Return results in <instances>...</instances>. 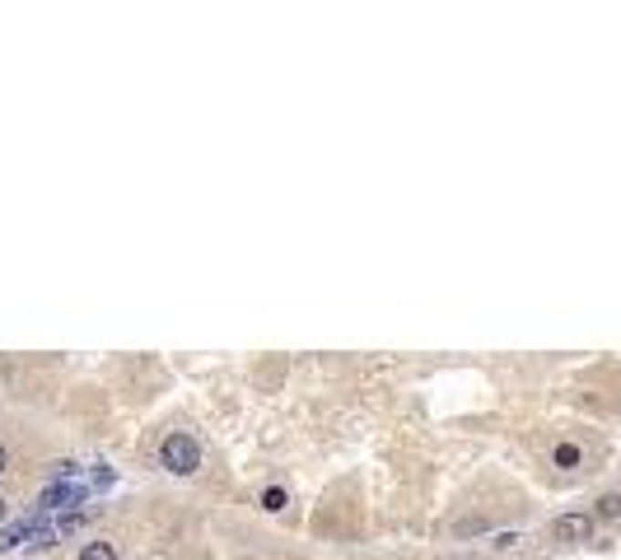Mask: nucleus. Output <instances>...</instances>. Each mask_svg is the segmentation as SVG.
I'll use <instances>...</instances> for the list:
<instances>
[{
	"mask_svg": "<svg viewBox=\"0 0 621 560\" xmlns=\"http://www.w3.org/2000/svg\"><path fill=\"white\" fill-rule=\"evenodd\" d=\"M80 560H118V546H112V542H89L80 551Z\"/></svg>",
	"mask_w": 621,
	"mask_h": 560,
	"instance_id": "nucleus-4",
	"label": "nucleus"
},
{
	"mask_svg": "<svg viewBox=\"0 0 621 560\" xmlns=\"http://www.w3.org/2000/svg\"><path fill=\"white\" fill-rule=\"evenodd\" d=\"M556 467H579V449L574 444H556Z\"/></svg>",
	"mask_w": 621,
	"mask_h": 560,
	"instance_id": "nucleus-6",
	"label": "nucleus"
},
{
	"mask_svg": "<svg viewBox=\"0 0 621 560\" xmlns=\"http://www.w3.org/2000/svg\"><path fill=\"white\" fill-rule=\"evenodd\" d=\"M5 462H10V453H5V449H0V472H5Z\"/></svg>",
	"mask_w": 621,
	"mask_h": 560,
	"instance_id": "nucleus-8",
	"label": "nucleus"
},
{
	"mask_svg": "<svg viewBox=\"0 0 621 560\" xmlns=\"http://www.w3.org/2000/svg\"><path fill=\"white\" fill-rule=\"evenodd\" d=\"M594 513H598V518H621V491H612V495H603Z\"/></svg>",
	"mask_w": 621,
	"mask_h": 560,
	"instance_id": "nucleus-5",
	"label": "nucleus"
},
{
	"mask_svg": "<svg viewBox=\"0 0 621 560\" xmlns=\"http://www.w3.org/2000/svg\"><path fill=\"white\" fill-rule=\"evenodd\" d=\"M0 524H5V500H0Z\"/></svg>",
	"mask_w": 621,
	"mask_h": 560,
	"instance_id": "nucleus-9",
	"label": "nucleus"
},
{
	"mask_svg": "<svg viewBox=\"0 0 621 560\" xmlns=\"http://www.w3.org/2000/svg\"><path fill=\"white\" fill-rule=\"evenodd\" d=\"M85 500V486H52L43 495V509H66V504H80Z\"/></svg>",
	"mask_w": 621,
	"mask_h": 560,
	"instance_id": "nucleus-3",
	"label": "nucleus"
},
{
	"mask_svg": "<svg viewBox=\"0 0 621 560\" xmlns=\"http://www.w3.org/2000/svg\"><path fill=\"white\" fill-rule=\"evenodd\" d=\"M160 462L173 472V476H191L202 467V444L191 434H182V430H173L164 444H160Z\"/></svg>",
	"mask_w": 621,
	"mask_h": 560,
	"instance_id": "nucleus-1",
	"label": "nucleus"
},
{
	"mask_svg": "<svg viewBox=\"0 0 621 560\" xmlns=\"http://www.w3.org/2000/svg\"><path fill=\"white\" fill-rule=\"evenodd\" d=\"M262 509H271V513H276V509H285V491H281V486H271V491L262 495Z\"/></svg>",
	"mask_w": 621,
	"mask_h": 560,
	"instance_id": "nucleus-7",
	"label": "nucleus"
},
{
	"mask_svg": "<svg viewBox=\"0 0 621 560\" xmlns=\"http://www.w3.org/2000/svg\"><path fill=\"white\" fill-rule=\"evenodd\" d=\"M462 560H472V555H462Z\"/></svg>",
	"mask_w": 621,
	"mask_h": 560,
	"instance_id": "nucleus-10",
	"label": "nucleus"
},
{
	"mask_svg": "<svg viewBox=\"0 0 621 560\" xmlns=\"http://www.w3.org/2000/svg\"><path fill=\"white\" fill-rule=\"evenodd\" d=\"M589 533H594V518L589 513H561L556 524H552L556 542H589Z\"/></svg>",
	"mask_w": 621,
	"mask_h": 560,
	"instance_id": "nucleus-2",
	"label": "nucleus"
}]
</instances>
